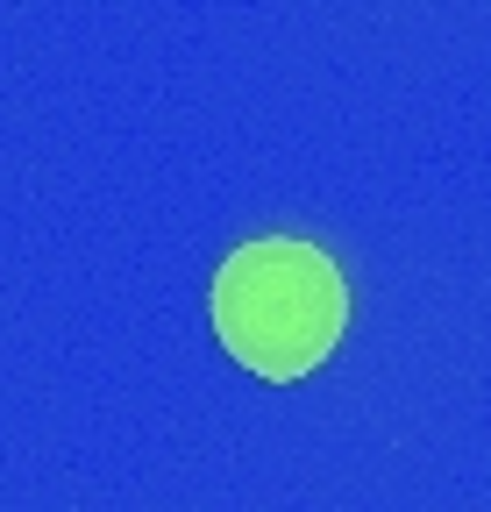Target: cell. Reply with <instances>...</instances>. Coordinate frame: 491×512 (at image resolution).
<instances>
[{
	"mask_svg": "<svg viewBox=\"0 0 491 512\" xmlns=\"http://www.w3.org/2000/svg\"><path fill=\"white\" fill-rule=\"evenodd\" d=\"M207 313H214L221 349L242 370L292 384L335 356V342L349 328V285L335 271V256H321L314 242L264 235V242H242L235 256H221Z\"/></svg>",
	"mask_w": 491,
	"mask_h": 512,
	"instance_id": "cell-1",
	"label": "cell"
}]
</instances>
